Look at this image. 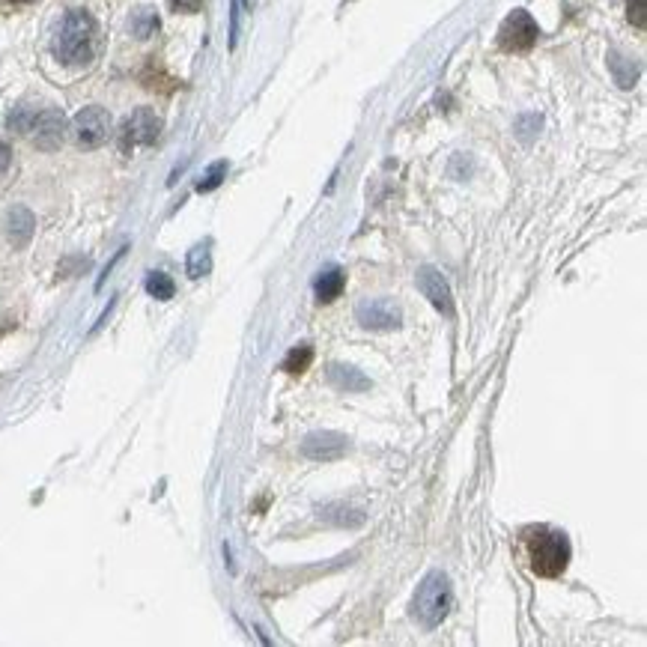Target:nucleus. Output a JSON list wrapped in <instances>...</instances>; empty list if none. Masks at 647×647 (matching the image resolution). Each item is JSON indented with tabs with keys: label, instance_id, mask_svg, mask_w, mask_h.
<instances>
[{
	"label": "nucleus",
	"instance_id": "nucleus-1",
	"mask_svg": "<svg viewBox=\"0 0 647 647\" xmlns=\"http://www.w3.org/2000/svg\"><path fill=\"white\" fill-rule=\"evenodd\" d=\"M54 57L66 66H87L99 48V24L87 9H69L54 33Z\"/></svg>",
	"mask_w": 647,
	"mask_h": 647
},
{
	"label": "nucleus",
	"instance_id": "nucleus-2",
	"mask_svg": "<svg viewBox=\"0 0 647 647\" xmlns=\"http://www.w3.org/2000/svg\"><path fill=\"white\" fill-rule=\"evenodd\" d=\"M525 549H528V561L531 570L543 579H555L567 570L570 564V540L564 531L555 528H531L525 531Z\"/></svg>",
	"mask_w": 647,
	"mask_h": 647
},
{
	"label": "nucleus",
	"instance_id": "nucleus-3",
	"mask_svg": "<svg viewBox=\"0 0 647 647\" xmlns=\"http://www.w3.org/2000/svg\"><path fill=\"white\" fill-rule=\"evenodd\" d=\"M451 603H454V591H451V582L442 570H433L424 576V582L418 585L415 591V600H412V615L418 618L421 627L427 630H436L448 612H451Z\"/></svg>",
	"mask_w": 647,
	"mask_h": 647
},
{
	"label": "nucleus",
	"instance_id": "nucleus-4",
	"mask_svg": "<svg viewBox=\"0 0 647 647\" xmlns=\"http://www.w3.org/2000/svg\"><path fill=\"white\" fill-rule=\"evenodd\" d=\"M540 30H537V21L525 12V9H516L504 18L501 30H498V45L501 51H510V54H522V51H531L534 42H537Z\"/></svg>",
	"mask_w": 647,
	"mask_h": 647
},
{
	"label": "nucleus",
	"instance_id": "nucleus-5",
	"mask_svg": "<svg viewBox=\"0 0 647 647\" xmlns=\"http://www.w3.org/2000/svg\"><path fill=\"white\" fill-rule=\"evenodd\" d=\"M162 135V120L156 111L150 108H138L120 129V150L123 153H132L135 147H150L156 144Z\"/></svg>",
	"mask_w": 647,
	"mask_h": 647
},
{
	"label": "nucleus",
	"instance_id": "nucleus-6",
	"mask_svg": "<svg viewBox=\"0 0 647 647\" xmlns=\"http://www.w3.org/2000/svg\"><path fill=\"white\" fill-rule=\"evenodd\" d=\"M72 135H75V144H78L81 150H96V147H102V144L108 141V135H111V117H108V111H105V108H96V105L84 108V111L75 117V123H72Z\"/></svg>",
	"mask_w": 647,
	"mask_h": 647
},
{
	"label": "nucleus",
	"instance_id": "nucleus-7",
	"mask_svg": "<svg viewBox=\"0 0 647 647\" xmlns=\"http://www.w3.org/2000/svg\"><path fill=\"white\" fill-rule=\"evenodd\" d=\"M355 320L373 331H391L403 323V311L391 299H364L355 308Z\"/></svg>",
	"mask_w": 647,
	"mask_h": 647
},
{
	"label": "nucleus",
	"instance_id": "nucleus-8",
	"mask_svg": "<svg viewBox=\"0 0 647 647\" xmlns=\"http://www.w3.org/2000/svg\"><path fill=\"white\" fill-rule=\"evenodd\" d=\"M27 135H33V141H36L39 150H57L63 144V138H66V117H63V111H57V108L36 111L33 126H30Z\"/></svg>",
	"mask_w": 647,
	"mask_h": 647
},
{
	"label": "nucleus",
	"instance_id": "nucleus-9",
	"mask_svg": "<svg viewBox=\"0 0 647 647\" xmlns=\"http://www.w3.org/2000/svg\"><path fill=\"white\" fill-rule=\"evenodd\" d=\"M346 451H349V439L340 436V433H331V430L311 433V436L302 442V454H305L308 460H317V463H334V460H340Z\"/></svg>",
	"mask_w": 647,
	"mask_h": 647
},
{
	"label": "nucleus",
	"instance_id": "nucleus-10",
	"mask_svg": "<svg viewBox=\"0 0 647 647\" xmlns=\"http://www.w3.org/2000/svg\"><path fill=\"white\" fill-rule=\"evenodd\" d=\"M418 290L424 293V299H430V305H433L436 311H442L445 317H454L451 287H448V281H445L433 266H421V269H418Z\"/></svg>",
	"mask_w": 647,
	"mask_h": 647
},
{
	"label": "nucleus",
	"instance_id": "nucleus-11",
	"mask_svg": "<svg viewBox=\"0 0 647 647\" xmlns=\"http://www.w3.org/2000/svg\"><path fill=\"white\" fill-rule=\"evenodd\" d=\"M328 379H331V385L340 388V391H367V388H370V379H367L361 370L346 367V364H331V367H328Z\"/></svg>",
	"mask_w": 647,
	"mask_h": 647
},
{
	"label": "nucleus",
	"instance_id": "nucleus-12",
	"mask_svg": "<svg viewBox=\"0 0 647 647\" xmlns=\"http://www.w3.org/2000/svg\"><path fill=\"white\" fill-rule=\"evenodd\" d=\"M343 287H346V275H343V269H337V266L323 269V272L317 275V281H314V293H317L320 302H334V299L343 293Z\"/></svg>",
	"mask_w": 647,
	"mask_h": 647
},
{
	"label": "nucleus",
	"instance_id": "nucleus-13",
	"mask_svg": "<svg viewBox=\"0 0 647 647\" xmlns=\"http://www.w3.org/2000/svg\"><path fill=\"white\" fill-rule=\"evenodd\" d=\"M33 215L24 209V206H15L12 212H9V221H6V227H9V239H12V245H27L30 242V236H33Z\"/></svg>",
	"mask_w": 647,
	"mask_h": 647
},
{
	"label": "nucleus",
	"instance_id": "nucleus-14",
	"mask_svg": "<svg viewBox=\"0 0 647 647\" xmlns=\"http://www.w3.org/2000/svg\"><path fill=\"white\" fill-rule=\"evenodd\" d=\"M609 66H612V72H615V81H618L624 90H630V87L636 84L639 66H636L633 60H627V57H621L618 51H612V54H609Z\"/></svg>",
	"mask_w": 647,
	"mask_h": 647
},
{
	"label": "nucleus",
	"instance_id": "nucleus-15",
	"mask_svg": "<svg viewBox=\"0 0 647 647\" xmlns=\"http://www.w3.org/2000/svg\"><path fill=\"white\" fill-rule=\"evenodd\" d=\"M144 287H147V293H150L153 299H159V302L173 299V293H176V287H173L170 275H164V272H150V275H147V281H144Z\"/></svg>",
	"mask_w": 647,
	"mask_h": 647
},
{
	"label": "nucleus",
	"instance_id": "nucleus-16",
	"mask_svg": "<svg viewBox=\"0 0 647 647\" xmlns=\"http://www.w3.org/2000/svg\"><path fill=\"white\" fill-rule=\"evenodd\" d=\"M156 30H159V15H156L153 9H138V12L132 15V33H135L138 39H150Z\"/></svg>",
	"mask_w": 647,
	"mask_h": 647
},
{
	"label": "nucleus",
	"instance_id": "nucleus-17",
	"mask_svg": "<svg viewBox=\"0 0 647 647\" xmlns=\"http://www.w3.org/2000/svg\"><path fill=\"white\" fill-rule=\"evenodd\" d=\"M314 361V349L308 343H299L296 349H290V355L284 358V370L287 373H305Z\"/></svg>",
	"mask_w": 647,
	"mask_h": 647
},
{
	"label": "nucleus",
	"instance_id": "nucleus-18",
	"mask_svg": "<svg viewBox=\"0 0 647 647\" xmlns=\"http://www.w3.org/2000/svg\"><path fill=\"white\" fill-rule=\"evenodd\" d=\"M209 266H212V260H209V245H197V248L188 254V263H185L188 278H203V275L209 272Z\"/></svg>",
	"mask_w": 647,
	"mask_h": 647
},
{
	"label": "nucleus",
	"instance_id": "nucleus-19",
	"mask_svg": "<svg viewBox=\"0 0 647 647\" xmlns=\"http://www.w3.org/2000/svg\"><path fill=\"white\" fill-rule=\"evenodd\" d=\"M33 117H36V108L30 105H18L12 114H9V129H15L18 135H27L30 126H33Z\"/></svg>",
	"mask_w": 647,
	"mask_h": 647
},
{
	"label": "nucleus",
	"instance_id": "nucleus-20",
	"mask_svg": "<svg viewBox=\"0 0 647 647\" xmlns=\"http://www.w3.org/2000/svg\"><path fill=\"white\" fill-rule=\"evenodd\" d=\"M224 176H227V162H215L209 167V173L197 182V191L200 194H206V191H215L221 182H224Z\"/></svg>",
	"mask_w": 647,
	"mask_h": 647
},
{
	"label": "nucleus",
	"instance_id": "nucleus-21",
	"mask_svg": "<svg viewBox=\"0 0 647 647\" xmlns=\"http://www.w3.org/2000/svg\"><path fill=\"white\" fill-rule=\"evenodd\" d=\"M516 132H519V138L528 144V141H531V135H534V132H540V117H537V114L522 117V120H519V126H516Z\"/></svg>",
	"mask_w": 647,
	"mask_h": 647
},
{
	"label": "nucleus",
	"instance_id": "nucleus-22",
	"mask_svg": "<svg viewBox=\"0 0 647 647\" xmlns=\"http://www.w3.org/2000/svg\"><path fill=\"white\" fill-rule=\"evenodd\" d=\"M630 21L645 30L647 27V0H630Z\"/></svg>",
	"mask_w": 647,
	"mask_h": 647
},
{
	"label": "nucleus",
	"instance_id": "nucleus-23",
	"mask_svg": "<svg viewBox=\"0 0 647 647\" xmlns=\"http://www.w3.org/2000/svg\"><path fill=\"white\" fill-rule=\"evenodd\" d=\"M203 0H170V9L173 12H197Z\"/></svg>",
	"mask_w": 647,
	"mask_h": 647
},
{
	"label": "nucleus",
	"instance_id": "nucleus-24",
	"mask_svg": "<svg viewBox=\"0 0 647 647\" xmlns=\"http://www.w3.org/2000/svg\"><path fill=\"white\" fill-rule=\"evenodd\" d=\"M9 162H12V153H9V147L0 141V176L6 173V167H9Z\"/></svg>",
	"mask_w": 647,
	"mask_h": 647
},
{
	"label": "nucleus",
	"instance_id": "nucleus-25",
	"mask_svg": "<svg viewBox=\"0 0 647 647\" xmlns=\"http://www.w3.org/2000/svg\"><path fill=\"white\" fill-rule=\"evenodd\" d=\"M6 3H18L21 6V3H33V0H6Z\"/></svg>",
	"mask_w": 647,
	"mask_h": 647
}]
</instances>
